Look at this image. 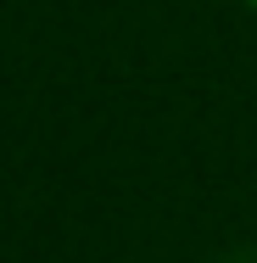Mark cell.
Returning <instances> with one entry per match:
<instances>
[{"label":"cell","instance_id":"obj_1","mask_svg":"<svg viewBox=\"0 0 257 263\" xmlns=\"http://www.w3.org/2000/svg\"><path fill=\"white\" fill-rule=\"evenodd\" d=\"M224 263H257V252H229Z\"/></svg>","mask_w":257,"mask_h":263},{"label":"cell","instance_id":"obj_2","mask_svg":"<svg viewBox=\"0 0 257 263\" xmlns=\"http://www.w3.org/2000/svg\"><path fill=\"white\" fill-rule=\"evenodd\" d=\"M246 6H257V0H246Z\"/></svg>","mask_w":257,"mask_h":263}]
</instances>
